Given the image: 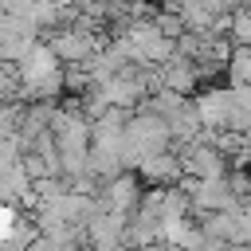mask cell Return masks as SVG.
<instances>
[{"mask_svg": "<svg viewBox=\"0 0 251 251\" xmlns=\"http://www.w3.org/2000/svg\"><path fill=\"white\" fill-rule=\"evenodd\" d=\"M227 75H231V86H251V47H231Z\"/></svg>", "mask_w": 251, "mask_h": 251, "instance_id": "obj_5", "label": "cell"}, {"mask_svg": "<svg viewBox=\"0 0 251 251\" xmlns=\"http://www.w3.org/2000/svg\"><path fill=\"white\" fill-rule=\"evenodd\" d=\"M137 200H141V192H137V180L133 176H110L106 180V192H102V208L106 212H118V216H126V212H133L137 208Z\"/></svg>", "mask_w": 251, "mask_h": 251, "instance_id": "obj_4", "label": "cell"}, {"mask_svg": "<svg viewBox=\"0 0 251 251\" xmlns=\"http://www.w3.org/2000/svg\"><path fill=\"white\" fill-rule=\"evenodd\" d=\"M16 231V212L12 204H0V235H12Z\"/></svg>", "mask_w": 251, "mask_h": 251, "instance_id": "obj_7", "label": "cell"}, {"mask_svg": "<svg viewBox=\"0 0 251 251\" xmlns=\"http://www.w3.org/2000/svg\"><path fill=\"white\" fill-rule=\"evenodd\" d=\"M176 157H180V173L184 176H196V180H216V176L227 173L224 153L216 145H204V141H188V149L176 153Z\"/></svg>", "mask_w": 251, "mask_h": 251, "instance_id": "obj_1", "label": "cell"}, {"mask_svg": "<svg viewBox=\"0 0 251 251\" xmlns=\"http://www.w3.org/2000/svg\"><path fill=\"white\" fill-rule=\"evenodd\" d=\"M192 110L200 118V126L208 129H227V114H231V90H204L192 98Z\"/></svg>", "mask_w": 251, "mask_h": 251, "instance_id": "obj_3", "label": "cell"}, {"mask_svg": "<svg viewBox=\"0 0 251 251\" xmlns=\"http://www.w3.org/2000/svg\"><path fill=\"white\" fill-rule=\"evenodd\" d=\"M149 184H161V188H169V184H176L184 173H180V157L173 153V149H149V153H141V161L133 165Z\"/></svg>", "mask_w": 251, "mask_h": 251, "instance_id": "obj_2", "label": "cell"}, {"mask_svg": "<svg viewBox=\"0 0 251 251\" xmlns=\"http://www.w3.org/2000/svg\"><path fill=\"white\" fill-rule=\"evenodd\" d=\"M235 47H251V8H231V27H227Z\"/></svg>", "mask_w": 251, "mask_h": 251, "instance_id": "obj_6", "label": "cell"}, {"mask_svg": "<svg viewBox=\"0 0 251 251\" xmlns=\"http://www.w3.org/2000/svg\"><path fill=\"white\" fill-rule=\"evenodd\" d=\"M247 196H251V192H247Z\"/></svg>", "mask_w": 251, "mask_h": 251, "instance_id": "obj_8", "label": "cell"}]
</instances>
